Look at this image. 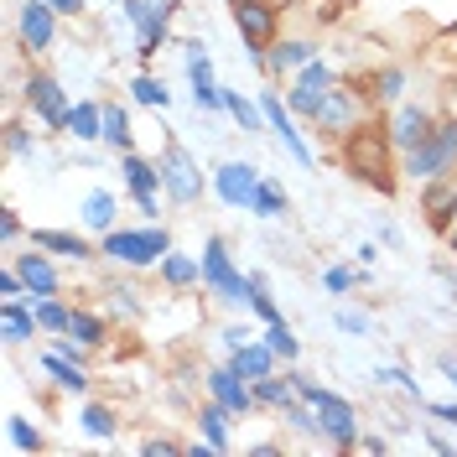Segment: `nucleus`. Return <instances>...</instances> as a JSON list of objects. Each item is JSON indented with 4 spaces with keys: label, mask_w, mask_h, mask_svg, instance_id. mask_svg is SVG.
Instances as JSON below:
<instances>
[{
    "label": "nucleus",
    "mask_w": 457,
    "mask_h": 457,
    "mask_svg": "<svg viewBox=\"0 0 457 457\" xmlns=\"http://www.w3.org/2000/svg\"><path fill=\"white\" fill-rule=\"evenodd\" d=\"M343 171L353 177V182H364L374 193H395V141H390V125H353L348 136H343V151H338Z\"/></svg>",
    "instance_id": "1"
},
{
    "label": "nucleus",
    "mask_w": 457,
    "mask_h": 457,
    "mask_svg": "<svg viewBox=\"0 0 457 457\" xmlns=\"http://www.w3.org/2000/svg\"><path fill=\"white\" fill-rule=\"evenodd\" d=\"M68 136H79V141H104V104L79 99V104L68 110Z\"/></svg>",
    "instance_id": "23"
},
{
    "label": "nucleus",
    "mask_w": 457,
    "mask_h": 457,
    "mask_svg": "<svg viewBox=\"0 0 457 457\" xmlns=\"http://www.w3.org/2000/svg\"><path fill=\"white\" fill-rule=\"evenodd\" d=\"M374 379H379V385H400V390H405L411 400H421V385H416V379H411L405 370H374Z\"/></svg>",
    "instance_id": "43"
},
{
    "label": "nucleus",
    "mask_w": 457,
    "mask_h": 457,
    "mask_svg": "<svg viewBox=\"0 0 457 457\" xmlns=\"http://www.w3.org/2000/svg\"><path fill=\"white\" fill-rule=\"evenodd\" d=\"M427 411L436 416V421H453V427H457V405H453V400H431Z\"/></svg>",
    "instance_id": "49"
},
{
    "label": "nucleus",
    "mask_w": 457,
    "mask_h": 457,
    "mask_svg": "<svg viewBox=\"0 0 457 457\" xmlns=\"http://www.w3.org/2000/svg\"><path fill=\"white\" fill-rule=\"evenodd\" d=\"M47 5H53L57 16H79L84 11V0H47Z\"/></svg>",
    "instance_id": "51"
},
{
    "label": "nucleus",
    "mask_w": 457,
    "mask_h": 457,
    "mask_svg": "<svg viewBox=\"0 0 457 457\" xmlns=\"http://www.w3.org/2000/svg\"><path fill=\"white\" fill-rule=\"evenodd\" d=\"M42 364H47V374L57 379V390H68V395H88V370L79 364V359H62V353H47Z\"/></svg>",
    "instance_id": "26"
},
{
    "label": "nucleus",
    "mask_w": 457,
    "mask_h": 457,
    "mask_svg": "<svg viewBox=\"0 0 457 457\" xmlns=\"http://www.w3.org/2000/svg\"><path fill=\"white\" fill-rule=\"evenodd\" d=\"M21 99H27L31 110H37V120L47 125V130H68V99H62V84H57L53 73H31L27 88H21Z\"/></svg>",
    "instance_id": "11"
},
{
    "label": "nucleus",
    "mask_w": 457,
    "mask_h": 457,
    "mask_svg": "<svg viewBox=\"0 0 457 457\" xmlns=\"http://www.w3.org/2000/svg\"><path fill=\"white\" fill-rule=\"evenodd\" d=\"M228 364H234V370H239L245 379H250V385H255V379H265V374H276L281 353H276V348H270L265 338H250L245 348H234V353H228Z\"/></svg>",
    "instance_id": "18"
},
{
    "label": "nucleus",
    "mask_w": 457,
    "mask_h": 457,
    "mask_svg": "<svg viewBox=\"0 0 457 457\" xmlns=\"http://www.w3.org/2000/svg\"><path fill=\"white\" fill-rule=\"evenodd\" d=\"M400 94H405V68H379L374 73V99L379 104H400Z\"/></svg>",
    "instance_id": "38"
},
{
    "label": "nucleus",
    "mask_w": 457,
    "mask_h": 457,
    "mask_svg": "<svg viewBox=\"0 0 457 457\" xmlns=\"http://www.w3.org/2000/svg\"><path fill=\"white\" fill-rule=\"evenodd\" d=\"M203 286H208L219 302H228V307H250V276L234 270V260H228L219 234L203 245Z\"/></svg>",
    "instance_id": "4"
},
{
    "label": "nucleus",
    "mask_w": 457,
    "mask_h": 457,
    "mask_svg": "<svg viewBox=\"0 0 457 457\" xmlns=\"http://www.w3.org/2000/svg\"><path fill=\"white\" fill-rule=\"evenodd\" d=\"M322 286H328L333 296H348V291L359 286V270H348V265H328V270H322Z\"/></svg>",
    "instance_id": "41"
},
{
    "label": "nucleus",
    "mask_w": 457,
    "mask_h": 457,
    "mask_svg": "<svg viewBox=\"0 0 457 457\" xmlns=\"http://www.w3.org/2000/svg\"><path fill=\"white\" fill-rule=\"evenodd\" d=\"M234 27L245 37V53L265 57L276 47V31H281V5L276 0H234Z\"/></svg>",
    "instance_id": "5"
},
{
    "label": "nucleus",
    "mask_w": 457,
    "mask_h": 457,
    "mask_svg": "<svg viewBox=\"0 0 457 457\" xmlns=\"http://www.w3.org/2000/svg\"><path fill=\"white\" fill-rule=\"evenodd\" d=\"M286 427L296 431V436H322V416H317L312 400H296V405L286 411Z\"/></svg>",
    "instance_id": "36"
},
{
    "label": "nucleus",
    "mask_w": 457,
    "mask_h": 457,
    "mask_svg": "<svg viewBox=\"0 0 457 457\" xmlns=\"http://www.w3.org/2000/svg\"><path fill=\"white\" fill-rule=\"evenodd\" d=\"M114 312L141 317V302H136V291H130V286H114Z\"/></svg>",
    "instance_id": "46"
},
{
    "label": "nucleus",
    "mask_w": 457,
    "mask_h": 457,
    "mask_svg": "<svg viewBox=\"0 0 457 457\" xmlns=\"http://www.w3.org/2000/svg\"><path fill=\"white\" fill-rule=\"evenodd\" d=\"M260 182H265V171L250 167V162H224V167L213 171V193H219V203L245 208V213H250V203H255Z\"/></svg>",
    "instance_id": "12"
},
{
    "label": "nucleus",
    "mask_w": 457,
    "mask_h": 457,
    "mask_svg": "<svg viewBox=\"0 0 457 457\" xmlns=\"http://www.w3.org/2000/svg\"><path fill=\"white\" fill-rule=\"evenodd\" d=\"M5 436H11L16 453H42V447H47V436L31 427L27 416H5Z\"/></svg>",
    "instance_id": "32"
},
{
    "label": "nucleus",
    "mask_w": 457,
    "mask_h": 457,
    "mask_svg": "<svg viewBox=\"0 0 457 457\" xmlns=\"http://www.w3.org/2000/svg\"><path fill=\"white\" fill-rule=\"evenodd\" d=\"M250 312H255L260 322H281V307H276V296H270L265 276H250Z\"/></svg>",
    "instance_id": "37"
},
{
    "label": "nucleus",
    "mask_w": 457,
    "mask_h": 457,
    "mask_svg": "<svg viewBox=\"0 0 457 457\" xmlns=\"http://www.w3.org/2000/svg\"><path fill=\"white\" fill-rule=\"evenodd\" d=\"M130 99L145 104V110H167L171 104V94L162 88V79H151V73H136V79H130Z\"/></svg>",
    "instance_id": "33"
},
{
    "label": "nucleus",
    "mask_w": 457,
    "mask_h": 457,
    "mask_svg": "<svg viewBox=\"0 0 457 457\" xmlns=\"http://www.w3.org/2000/svg\"><path fill=\"white\" fill-rule=\"evenodd\" d=\"M431 110H421V104H395V114H390V141H395V151H416V145L431 136Z\"/></svg>",
    "instance_id": "15"
},
{
    "label": "nucleus",
    "mask_w": 457,
    "mask_h": 457,
    "mask_svg": "<svg viewBox=\"0 0 457 457\" xmlns=\"http://www.w3.org/2000/svg\"><path fill=\"white\" fill-rule=\"evenodd\" d=\"M421 213H427V224L436 234H447L457 219V182L453 177H431L427 187H421Z\"/></svg>",
    "instance_id": "14"
},
{
    "label": "nucleus",
    "mask_w": 457,
    "mask_h": 457,
    "mask_svg": "<svg viewBox=\"0 0 457 457\" xmlns=\"http://www.w3.org/2000/svg\"><path fill=\"white\" fill-rule=\"evenodd\" d=\"M171 250V234L162 224H145V228H110L99 234V255L125 265V270H145V265H162V255Z\"/></svg>",
    "instance_id": "2"
},
{
    "label": "nucleus",
    "mask_w": 457,
    "mask_h": 457,
    "mask_svg": "<svg viewBox=\"0 0 457 457\" xmlns=\"http://www.w3.org/2000/svg\"><path fill=\"white\" fill-rule=\"evenodd\" d=\"M250 213H255V219H281V213H286L281 182H270V177H265V182H260V193H255V203H250Z\"/></svg>",
    "instance_id": "35"
},
{
    "label": "nucleus",
    "mask_w": 457,
    "mask_h": 457,
    "mask_svg": "<svg viewBox=\"0 0 457 457\" xmlns=\"http://www.w3.org/2000/svg\"><path fill=\"white\" fill-rule=\"evenodd\" d=\"M31 307H37V322H42V333H68L73 328V307L68 302H57V296H31Z\"/></svg>",
    "instance_id": "28"
},
{
    "label": "nucleus",
    "mask_w": 457,
    "mask_h": 457,
    "mask_svg": "<svg viewBox=\"0 0 457 457\" xmlns=\"http://www.w3.org/2000/svg\"><path fill=\"white\" fill-rule=\"evenodd\" d=\"M141 453H145V457H162V453L182 457L187 447H182V442H171V436H151V442H141Z\"/></svg>",
    "instance_id": "45"
},
{
    "label": "nucleus",
    "mask_w": 457,
    "mask_h": 457,
    "mask_svg": "<svg viewBox=\"0 0 457 457\" xmlns=\"http://www.w3.org/2000/svg\"><path fill=\"white\" fill-rule=\"evenodd\" d=\"M31 245L47 250V255H62V260H94L99 255L84 234H68V228H31Z\"/></svg>",
    "instance_id": "20"
},
{
    "label": "nucleus",
    "mask_w": 457,
    "mask_h": 457,
    "mask_svg": "<svg viewBox=\"0 0 457 457\" xmlns=\"http://www.w3.org/2000/svg\"><path fill=\"white\" fill-rule=\"evenodd\" d=\"M203 385H208V395L219 400V405H228L234 416H250V411L260 405V400H255V385L234 370V364H224V370H208V379H203Z\"/></svg>",
    "instance_id": "13"
},
{
    "label": "nucleus",
    "mask_w": 457,
    "mask_h": 457,
    "mask_svg": "<svg viewBox=\"0 0 457 457\" xmlns=\"http://www.w3.org/2000/svg\"><path fill=\"white\" fill-rule=\"evenodd\" d=\"M250 338H255V333H245V328H228V333H224V348L234 353V348H245Z\"/></svg>",
    "instance_id": "50"
},
{
    "label": "nucleus",
    "mask_w": 457,
    "mask_h": 457,
    "mask_svg": "<svg viewBox=\"0 0 457 457\" xmlns=\"http://www.w3.org/2000/svg\"><path fill=\"white\" fill-rule=\"evenodd\" d=\"M171 0H125V16L136 21V53L141 57H156L162 53V42H167L171 31Z\"/></svg>",
    "instance_id": "7"
},
{
    "label": "nucleus",
    "mask_w": 457,
    "mask_h": 457,
    "mask_svg": "<svg viewBox=\"0 0 457 457\" xmlns=\"http://www.w3.org/2000/svg\"><path fill=\"white\" fill-rule=\"evenodd\" d=\"M359 447H364V453H385L390 442H385V436H359Z\"/></svg>",
    "instance_id": "53"
},
{
    "label": "nucleus",
    "mask_w": 457,
    "mask_h": 457,
    "mask_svg": "<svg viewBox=\"0 0 457 457\" xmlns=\"http://www.w3.org/2000/svg\"><path fill=\"white\" fill-rule=\"evenodd\" d=\"M224 110L234 114V125L245 130V136H260V130H270V120L260 110V99H245L239 88H224Z\"/></svg>",
    "instance_id": "22"
},
{
    "label": "nucleus",
    "mask_w": 457,
    "mask_h": 457,
    "mask_svg": "<svg viewBox=\"0 0 457 457\" xmlns=\"http://www.w3.org/2000/svg\"><path fill=\"white\" fill-rule=\"evenodd\" d=\"M193 104H198L203 114H219V110H224V88H219V84H198V88H193Z\"/></svg>",
    "instance_id": "42"
},
{
    "label": "nucleus",
    "mask_w": 457,
    "mask_h": 457,
    "mask_svg": "<svg viewBox=\"0 0 457 457\" xmlns=\"http://www.w3.org/2000/svg\"><path fill=\"white\" fill-rule=\"evenodd\" d=\"M5 151H11V156H27V151H31V136L21 130V125H11V136H5Z\"/></svg>",
    "instance_id": "47"
},
{
    "label": "nucleus",
    "mask_w": 457,
    "mask_h": 457,
    "mask_svg": "<svg viewBox=\"0 0 457 457\" xmlns=\"http://www.w3.org/2000/svg\"><path fill=\"white\" fill-rule=\"evenodd\" d=\"M16 239H21V213H16V208H5V213H0V245L11 250Z\"/></svg>",
    "instance_id": "44"
},
{
    "label": "nucleus",
    "mask_w": 457,
    "mask_h": 457,
    "mask_svg": "<svg viewBox=\"0 0 457 457\" xmlns=\"http://www.w3.org/2000/svg\"><path fill=\"white\" fill-rule=\"evenodd\" d=\"M114 208H120L114 193L94 187V193L84 198V228H88V234H110V228H114Z\"/></svg>",
    "instance_id": "27"
},
{
    "label": "nucleus",
    "mask_w": 457,
    "mask_h": 457,
    "mask_svg": "<svg viewBox=\"0 0 457 457\" xmlns=\"http://www.w3.org/2000/svg\"><path fill=\"white\" fill-rule=\"evenodd\" d=\"M312 57H317V42H307V37H296V42H276L270 53L260 57V68L281 79V73H302V68H307Z\"/></svg>",
    "instance_id": "19"
},
{
    "label": "nucleus",
    "mask_w": 457,
    "mask_h": 457,
    "mask_svg": "<svg viewBox=\"0 0 457 457\" xmlns=\"http://www.w3.org/2000/svg\"><path fill=\"white\" fill-rule=\"evenodd\" d=\"M11 265L21 270V281H27L31 296H57V291H62V281H57V270H53V260H47V250H37V245H31V255H16Z\"/></svg>",
    "instance_id": "16"
},
{
    "label": "nucleus",
    "mask_w": 457,
    "mask_h": 457,
    "mask_svg": "<svg viewBox=\"0 0 457 457\" xmlns=\"http://www.w3.org/2000/svg\"><path fill=\"white\" fill-rule=\"evenodd\" d=\"M37 307H31V296H5L0 302V333H5V343H27L37 338Z\"/></svg>",
    "instance_id": "17"
},
{
    "label": "nucleus",
    "mask_w": 457,
    "mask_h": 457,
    "mask_svg": "<svg viewBox=\"0 0 457 457\" xmlns=\"http://www.w3.org/2000/svg\"><path fill=\"white\" fill-rule=\"evenodd\" d=\"M104 145L110 151H136V130H130V114L120 104H104Z\"/></svg>",
    "instance_id": "30"
},
{
    "label": "nucleus",
    "mask_w": 457,
    "mask_h": 457,
    "mask_svg": "<svg viewBox=\"0 0 457 457\" xmlns=\"http://www.w3.org/2000/svg\"><path fill=\"white\" fill-rule=\"evenodd\" d=\"M228 405H219V400H208L198 411V431H203V442L213 447V453H228Z\"/></svg>",
    "instance_id": "24"
},
{
    "label": "nucleus",
    "mask_w": 457,
    "mask_h": 457,
    "mask_svg": "<svg viewBox=\"0 0 457 457\" xmlns=\"http://www.w3.org/2000/svg\"><path fill=\"white\" fill-rule=\"evenodd\" d=\"M255 400L286 416V411H291V405L302 400V390H296V374L286 370V374H265V379H255Z\"/></svg>",
    "instance_id": "21"
},
{
    "label": "nucleus",
    "mask_w": 457,
    "mask_h": 457,
    "mask_svg": "<svg viewBox=\"0 0 457 457\" xmlns=\"http://www.w3.org/2000/svg\"><path fill=\"white\" fill-rule=\"evenodd\" d=\"M79 421H84V431L94 436V442H114V436H120L114 411H110V405H99V400H88L84 411H79Z\"/></svg>",
    "instance_id": "29"
},
{
    "label": "nucleus",
    "mask_w": 457,
    "mask_h": 457,
    "mask_svg": "<svg viewBox=\"0 0 457 457\" xmlns=\"http://www.w3.org/2000/svg\"><path fill=\"white\" fill-rule=\"evenodd\" d=\"M187 84H213V57H208V47L203 42H187Z\"/></svg>",
    "instance_id": "40"
},
{
    "label": "nucleus",
    "mask_w": 457,
    "mask_h": 457,
    "mask_svg": "<svg viewBox=\"0 0 457 457\" xmlns=\"http://www.w3.org/2000/svg\"><path fill=\"white\" fill-rule=\"evenodd\" d=\"M162 177H167V198L171 203H198L203 198V171L198 162H193V151L182 141H167V151H162Z\"/></svg>",
    "instance_id": "8"
},
{
    "label": "nucleus",
    "mask_w": 457,
    "mask_h": 457,
    "mask_svg": "<svg viewBox=\"0 0 457 457\" xmlns=\"http://www.w3.org/2000/svg\"><path fill=\"white\" fill-rule=\"evenodd\" d=\"M405 171L416 182H431V177H453L457 171V120H436L431 136L416 151H405Z\"/></svg>",
    "instance_id": "3"
},
{
    "label": "nucleus",
    "mask_w": 457,
    "mask_h": 457,
    "mask_svg": "<svg viewBox=\"0 0 457 457\" xmlns=\"http://www.w3.org/2000/svg\"><path fill=\"white\" fill-rule=\"evenodd\" d=\"M436 370H442V374L457 385V359H453V353H442V359H436Z\"/></svg>",
    "instance_id": "52"
},
{
    "label": "nucleus",
    "mask_w": 457,
    "mask_h": 457,
    "mask_svg": "<svg viewBox=\"0 0 457 457\" xmlns=\"http://www.w3.org/2000/svg\"><path fill=\"white\" fill-rule=\"evenodd\" d=\"M447 245H453V255H457V228H447Z\"/></svg>",
    "instance_id": "54"
},
{
    "label": "nucleus",
    "mask_w": 457,
    "mask_h": 457,
    "mask_svg": "<svg viewBox=\"0 0 457 457\" xmlns=\"http://www.w3.org/2000/svg\"><path fill=\"white\" fill-rule=\"evenodd\" d=\"M120 177H125V187H130V198L141 203V213L156 224L162 219V208H156V193H167V177H162V162H145L136 151H120Z\"/></svg>",
    "instance_id": "6"
},
{
    "label": "nucleus",
    "mask_w": 457,
    "mask_h": 457,
    "mask_svg": "<svg viewBox=\"0 0 457 457\" xmlns=\"http://www.w3.org/2000/svg\"><path fill=\"white\" fill-rule=\"evenodd\" d=\"M333 84H338V73H333V62H328V57H312V62L296 73V88H312V94H328Z\"/></svg>",
    "instance_id": "34"
},
{
    "label": "nucleus",
    "mask_w": 457,
    "mask_h": 457,
    "mask_svg": "<svg viewBox=\"0 0 457 457\" xmlns=\"http://www.w3.org/2000/svg\"><path fill=\"white\" fill-rule=\"evenodd\" d=\"M338 328L343 333H370V317L364 312H338Z\"/></svg>",
    "instance_id": "48"
},
{
    "label": "nucleus",
    "mask_w": 457,
    "mask_h": 457,
    "mask_svg": "<svg viewBox=\"0 0 457 457\" xmlns=\"http://www.w3.org/2000/svg\"><path fill=\"white\" fill-rule=\"evenodd\" d=\"M322 136H348L353 125H364V94L359 88H343V84H333L328 94H322V110H317V120H312Z\"/></svg>",
    "instance_id": "9"
},
{
    "label": "nucleus",
    "mask_w": 457,
    "mask_h": 457,
    "mask_svg": "<svg viewBox=\"0 0 457 457\" xmlns=\"http://www.w3.org/2000/svg\"><path fill=\"white\" fill-rule=\"evenodd\" d=\"M16 42H21V53H31V57H42L57 42V11L47 0H27V5H21V16H16Z\"/></svg>",
    "instance_id": "10"
},
{
    "label": "nucleus",
    "mask_w": 457,
    "mask_h": 457,
    "mask_svg": "<svg viewBox=\"0 0 457 457\" xmlns=\"http://www.w3.org/2000/svg\"><path fill=\"white\" fill-rule=\"evenodd\" d=\"M265 343L281 353L286 364H296V359H302V343H296V333H291L286 322H265Z\"/></svg>",
    "instance_id": "39"
},
{
    "label": "nucleus",
    "mask_w": 457,
    "mask_h": 457,
    "mask_svg": "<svg viewBox=\"0 0 457 457\" xmlns=\"http://www.w3.org/2000/svg\"><path fill=\"white\" fill-rule=\"evenodd\" d=\"M162 281H167L171 291H187V286H198V281H203V260L167 250V255H162Z\"/></svg>",
    "instance_id": "25"
},
{
    "label": "nucleus",
    "mask_w": 457,
    "mask_h": 457,
    "mask_svg": "<svg viewBox=\"0 0 457 457\" xmlns=\"http://www.w3.org/2000/svg\"><path fill=\"white\" fill-rule=\"evenodd\" d=\"M68 333H73V338H84L88 348H104V343H110V322H104L99 312H84V307H73V328H68Z\"/></svg>",
    "instance_id": "31"
}]
</instances>
